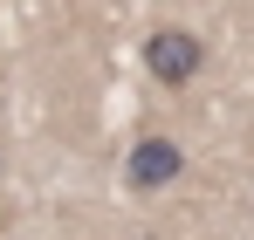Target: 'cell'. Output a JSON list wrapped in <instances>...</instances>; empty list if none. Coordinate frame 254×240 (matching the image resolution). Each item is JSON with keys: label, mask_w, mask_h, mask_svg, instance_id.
Instances as JSON below:
<instances>
[{"label": "cell", "mask_w": 254, "mask_h": 240, "mask_svg": "<svg viewBox=\"0 0 254 240\" xmlns=\"http://www.w3.org/2000/svg\"><path fill=\"white\" fill-rule=\"evenodd\" d=\"M179 172H186V151L172 144L165 130L137 137V144L124 151V185H130V192H165V185L179 179Z\"/></svg>", "instance_id": "cell-2"}, {"label": "cell", "mask_w": 254, "mask_h": 240, "mask_svg": "<svg viewBox=\"0 0 254 240\" xmlns=\"http://www.w3.org/2000/svg\"><path fill=\"white\" fill-rule=\"evenodd\" d=\"M137 62H144V76H151V82L186 89V82L206 69V41L192 35V28H151L144 48H137Z\"/></svg>", "instance_id": "cell-1"}, {"label": "cell", "mask_w": 254, "mask_h": 240, "mask_svg": "<svg viewBox=\"0 0 254 240\" xmlns=\"http://www.w3.org/2000/svg\"><path fill=\"white\" fill-rule=\"evenodd\" d=\"M130 240H158V234H130Z\"/></svg>", "instance_id": "cell-3"}]
</instances>
